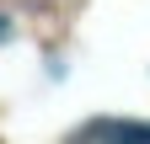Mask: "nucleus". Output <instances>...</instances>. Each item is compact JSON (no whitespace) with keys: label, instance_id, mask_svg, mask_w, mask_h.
Returning <instances> with one entry per match:
<instances>
[{"label":"nucleus","instance_id":"f257e3e1","mask_svg":"<svg viewBox=\"0 0 150 144\" xmlns=\"http://www.w3.org/2000/svg\"><path fill=\"white\" fill-rule=\"evenodd\" d=\"M81 139H150V123H118V117H97L86 123Z\"/></svg>","mask_w":150,"mask_h":144},{"label":"nucleus","instance_id":"f03ea898","mask_svg":"<svg viewBox=\"0 0 150 144\" xmlns=\"http://www.w3.org/2000/svg\"><path fill=\"white\" fill-rule=\"evenodd\" d=\"M0 38H6V16H0Z\"/></svg>","mask_w":150,"mask_h":144}]
</instances>
